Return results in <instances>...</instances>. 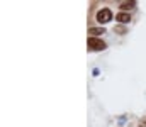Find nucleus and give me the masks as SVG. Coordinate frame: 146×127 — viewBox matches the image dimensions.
Here are the masks:
<instances>
[{
	"label": "nucleus",
	"mask_w": 146,
	"mask_h": 127,
	"mask_svg": "<svg viewBox=\"0 0 146 127\" xmlns=\"http://www.w3.org/2000/svg\"><path fill=\"white\" fill-rule=\"evenodd\" d=\"M110 20H112V12H110V9H102V10L97 12V22H99V24H107Z\"/></svg>",
	"instance_id": "1"
},
{
	"label": "nucleus",
	"mask_w": 146,
	"mask_h": 127,
	"mask_svg": "<svg viewBox=\"0 0 146 127\" xmlns=\"http://www.w3.org/2000/svg\"><path fill=\"white\" fill-rule=\"evenodd\" d=\"M88 47L92 49V51H104L106 49V42L102 41V39H99V38H88Z\"/></svg>",
	"instance_id": "2"
},
{
	"label": "nucleus",
	"mask_w": 146,
	"mask_h": 127,
	"mask_svg": "<svg viewBox=\"0 0 146 127\" xmlns=\"http://www.w3.org/2000/svg\"><path fill=\"white\" fill-rule=\"evenodd\" d=\"M115 20H119L121 24H127V22L131 20V17H129V14L121 12V14H117V15H115Z\"/></svg>",
	"instance_id": "3"
},
{
	"label": "nucleus",
	"mask_w": 146,
	"mask_h": 127,
	"mask_svg": "<svg viewBox=\"0 0 146 127\" xmlns=\"http://www.w3.org/2000/svg\"><path fill=\"white\" fill-rule=\"evenodd\" d=\"M88 34H92V38H97L100 34H106V31H104V27H90Z\"/></svg>",
	"instance_id": "4"
},
{
	"label": "nucleus",
	"mask_w": 146,
	"mask_h": 127,
	"mask_svg": "<svg viewBox=\"0 0 146 127\" xmlns=\"http://www.w3.org/2000/svg\"><path fill=\"white\" fill-rule=\"evenodd\" d=\"M136 7V2H122L121 3V9L122 10H131V9H134Z\"/></svg>",
	"instance_id": "5"
}]
</instances>
